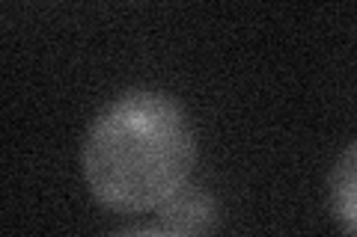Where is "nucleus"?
I'll return each mask as SVG.
<instances>
[{
    "label": "nucleus",
    "mask_w": 357,
    "mask_h": 237,
    "mask_svg": "<svg viewBox=\"0 0 357 237\" xmlns=\"http://www.w3.org/2000/svg\"><path fill=\"white\" fill-rule=\"evenodd\" d=\"M197 133L182 104L158 89H128L89 122L81 166L105 208L152 211L188 184Z\"/></svg>",
    "instance_id": "1"
},
{
    "label": "nucleus",
    "mask_w": 357,
    "mask_h": 237,
    "mask_svg": "<svg viewBox=\"0 0 357 237\" xmlns=\"http://www.w3.org/2000/svg\"><path fill=\"white\" fill-rule=\"evenodd\" d=\"M158 225L152 231L167 234H188V231H206L218 220L215 199L206 196L203 190H178L173 199H167L158 208Z\"/></svg>",
    "instance_id": "2"
},
{
    "label": "nucleus",
    "mask_w": 357,
    "mask_h": 237,
    "mask_svg": "<svg viewBox=\"0 0 357 237\" xmlns=\"http://www.w3.org/2000/svg\"><path fill=\"white\" fill-rule=\"evenodd\" d=\"M328 205L345 231L357 234V140L345 149L328 178Z\"/></svg>",
    "instance_id": "3"
}]
</instances>
